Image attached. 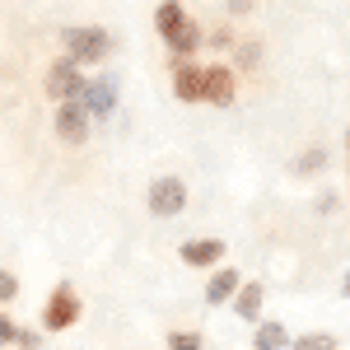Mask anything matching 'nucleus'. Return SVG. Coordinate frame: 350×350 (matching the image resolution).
<instances>
[{
	"label": "nucleus",
	"mask_w": 350,
	"mask_h": 350,
	"mask_svg": "<svg viewBox=\"0 0 350 350\" xmlns=\"http://www.w3.org/2000/svg\"><path fill=\"white\" fill-rule=\"evenodd\" d=\"M154 28H159L163 47L178 56V61H191L196 47H201V24L183 10V0H159L154 5Z\"/></svg>",
	"instance_id": "nucleus-1"
},
{
	"label": "nucleus",
	"mask_w": 350,
	"mask_h": 350,
	"mask_svg": "<svg viewBox=\"0 0 350 350\" xmlns=\"http://www.w3.org/2000/svg\"><path fill=\"white\" fill-rule=\"evenodd\" d=\"M61 42H66V56L75 61V66H103L112 56V33L108 28H98V24H70V28H61Z\"/></svg>",
	"instance_id": "nucleus-2"
},
{
	"label": "nucleus",
	"mask_w": 350,
	"mask_h": 350,
	"mask_svg": "<svg viewBox=\"0 0 350 350\" xmlns=\"http://www.w3.org/2000/svg\"><path fill=\"white\" fill-rule=\"evenodd\" d=\"M84 318V299L70 280H56V290L42 299V332H70Z\"/></svg>",
	"instance_id": "nucleus-3"
},
{
	"label": "nucleus",
	"mask_w": 350,
	"mask_h": 350,
	"mask_svg": "<svg viewBox=\"0 0 350 350\" xmlns=\"http://www.w3.org/2000/svg\"><path fill=\"white\" fill-rule=\"evenodd\" d=\"M187 183L183 178H173V173H159L154 183H150V191H145V206H150V215L154 219H178L183 211H187Z\"/></svg>",
	"instance_id": "nucleus-4"
},
{
	"label": "nucleus",
	"mask_w": 350,
	"mask_h": 350,
	"mask_svg": "<svg viewBox=\"0 0 350 350\" xmlns=\"http://www.w3.org/2000/svg\"><path fill=\"white\" fill-rule=\"evenodd\" d=\"M84 70L70 61V56H56L52 66H47V75H42V89H47V98L52 103H70V98H84Z\"/></svg>",
	"instance_id": "nucleus-5"
},
{
	"label": "nucleus",
	"mask_w": 350,
	"mask_h": 350,
	"mask_svg": "<svg viewBox=\"0 0 350 350\" xmlns=\"http://www.w3.org/2000/svg\"><path fill=\"white\" fill-rule=\"evenodd\" d=\"M117 94H122V84L117 75H98V80L84 84V112H89V122H108L112 112H117Z\"/></svg>",
	"instance_id": "nucleus-6"
},
{
	"label": "nucleus",
	"mask_w": 350,
	"mask_h": 350,
	"mask_svg": "<svg viewBox=\"0 0 350 350\" xmlns=\"http://www.w3.org/2000/svg\"><path fill=\"white\" fill-rule=\"evenodd\" d=\"M239 94V75L229 66H201V103L211 108H229Z\"/></svg>",
	"instance_id": "nucleus-7"
},
{
	"label": "nucleus",
	"mask_w": 350,
	"mask_h": 350,
	"mask_svg": "<svg viewBox=\"0 0 350 350\" xmlns=\"http://www.w3.org/2000/svg\"><path fill=\"white\" fill-rule=\"evenodd\" d=\"M94 131V122H89V112H84L80 98H70V103H56V135L66 140V145H84Z\"/></svg>",
	"instance_id": "nucleus-8"
},
{
	"label": "nucleus",
	"mask_w": 350,
	"mask_h": 350,
	"mask_svg": "<svg viewBox=\"0 0 350 350\" xmlns=\"http://www.w3.org/2000/svg\"><path fill=\"white\" fill-rule=\"evenodd\" d=\"M224 252H229V243H224V239H187L183 247H178V257H183L187 267H196V271L224 267Z\"/></svg>",
	"instance_id": "nucleus-9"
},
{
	"label": "nucleus",
	"mask_w": 350,
	"mask_h": 350,
	"mask_svg": "<svg viewBox=\"0 0 350 350\" xmlns=\"http://www.w3.org/2000/svg\"><path fill=\"white\" fill-rule=\"evenodd\" d=\"M262 304H267V285L262 280H243L239 285V295L229 299V308H234V318L239 323H262Z\"/></svg>",
	"instance_id": "nucleus-10"
},
{
	"label": "nucleus",
	"mask_w": 350,
	"mask_h": 350,
	"mask_svg": "<svg viewBox=\"0 0 350 350\" xmlns=\"http://www.w3.org/2000/svg\"><path fill=\"white\" fill-rule=\"evenodd\" d=\"M239 285H243L239 267H215V271H211V280H206V304H211V308H224L229 299L239 295Z\"/></svg>",
	"instance_id": "nucleus-11"
},
{
	"label": "nucleus",
	"mask_w": 350,
	"mask_h": 350,
	"mask_svg": "<svg viewBox=\"0 0 350 350\" xmlns=\"http://www.w3.org/2000/svg\"><path fill=\"white\" fill-rule=\"evenodd\" d=\"M173 94H178V103H201V66H196V61H178V70H173Z\"/></svg>",
	"instance_id": "nucleus-12"
},
{
	"label": "nucleus",
	"mask_w": 350,
	"mask_h": 350,
	"mask_svg": "<svg viewBox=\"0 0 350 350\" xmlns=\"http://www.w3.org/2000/svg\"><path fill=\"white\" fill-rule=\"evenodd\" d=\"M290 346V327L275 323V318H262L252 327V350H285Z\"/></svg>",
	"instance_id": "nucleus-13"
},
{
	"label": "nucleus",
	"mask_w": 350,
	"mask_h": 350,
	"mask_svg": "<svg viewBox=\"0 0 350 350\" xmlns=\"http://www.w3.org/2000/svg\"><path fill=\"white\" fill-rule=\"evenodd\" d=\"M285 350H336V336L332 332H304V336H290Z\"/></svg>",
	"instance_id": "nucleus-14"
},
{
	"label": "nucleus",
	"mask_w": 350,
	"mask_h": 350,
	"mask_svg": "<svg viewBox=\"0 0 350 350\" xmlns=\"http://www.w3.org/2000/svg\"><path fill=\"white\" fill-rule=\"evenodd\" d=\"M168 350H206V336L196 327H173L168 332Z\"/></svg>",
	"instance_id": "nucleus-15"
},
{
	"label": "nucleus",
	"mask_w": 350,
	"mask_h": 350,
	"mask_svg": "<svg viewBox=\"0 0 350 350\" xmlns=\"http://www.w3.org/2000/svg\"><path fill=\"white\" fill-rule=\"evenodd\" d=\"M323 168H327V150H323V145L304 150V154L295 159V173H304V178H308V173H323Z\"/></svg>",
	"instance_id": "nucleus-16"
},
{
	"label": "nucleus",
	"mask_w": 350,
	"mask_h": 350,
	"mask_svg": "<svg viewBox=\"0 0 350 350\" xmlns=\"http://www.w3.org/2000/svg\"><path fill=\"white\" fill-rule=\"evenodd\" d=\"M19 336H24V327L14 323V313H5V308H0V346H19Z\"/></svg>",
	"instance_id": "nucleus-17"
},
{
	"label": "nucleus",
	"mask_w": 350,
	"mask_h": 350,
	"mask_svg": "<svg viewBox=\"0 0 350 350\" xmlns=\"http://www.w3.org/2000/svg\"><path fill=\"white\" fill-rule=\"evenodd\" d=\"M14 295H19V275L0 267V304H14Z\"/></svg>",
	"instance_id": "nucleus-18"
},
{
	"label": "nucleus",
	"mask_w": 350,
	"mask_h": 350,
	"mask_svg": "<svg viewBox=\"0 0 350 350\" xmlns=\"http://www.w3.org/2000/svg\"><path fill=\"white\" fill-rule=\"evenodd\" d=\"M229 5H234V14H247L252 10V0H229Z\"/></svg>",
	"instance_id": "nucleus-19"
},
{
	"label": "nucleus",
	"mask_w": 350,
	"mask_h": 350,
	"mask_svg": "<svg viewBox=\"0 0 350 350\" xmlns=\"http://www.w3.org/2000/svg\"><path fill=\"white\" fill-rule=\"evenodd\" d=\"M341 295H346V299H350V271H346V280H341Z\"/></svg>",
	"instance_id": "nucleus-20"
},
{
	"label": "nucleus",
	"mask_w": 350,
	"mask_h": 350,
	"mask_svg": "<svg viewBox=\"0 0 350 350\" xmlns=\"http://www.w3.org/2000/svg\"><path fill=\"white\" fill-rule=\"evenodd\" d=\"M14 350H24V346H14Z\"/></svg>",
	"instance_id": "nucleus-21"
}]
</instances>
